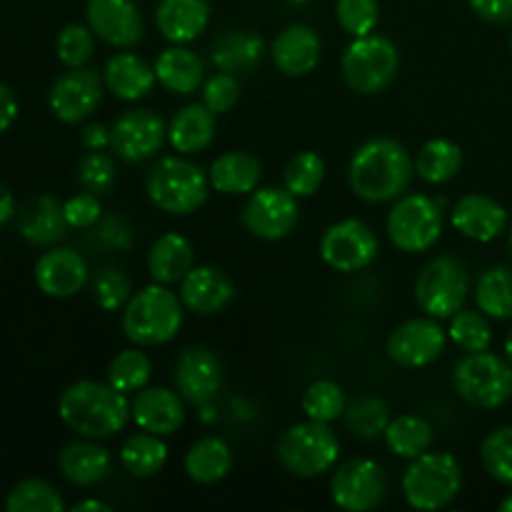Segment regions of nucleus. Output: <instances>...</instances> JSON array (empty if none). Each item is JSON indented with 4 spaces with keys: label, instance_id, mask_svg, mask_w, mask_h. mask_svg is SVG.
Here are the masks:
<instances>
[{
    "label": "nucleus",
    "instance_id": "52",
    "mask_svg": "<svg viewBox=\"0 0 512 512\" xmlns=\"http://www.w3.org/2000/svg\"><path fill=\"white\" fill-rule=\"evenodd\" d=\"M15 120H18V98L10 85L0 83V135L8 133Z\"/></svg>",
    "mask_w": 512,
    "mask_h": 512
},
{
    "label": "nucleus",
    "instance_id": "17",
    "mask_svg": "<svg viewBox=\"0 0 512 512\" xmlns=\"http://www.w3.org/2000/svg\"><path fill=\"white\" fill-rule=\"evenodd\" d=\"M33 278L40 293L55 300H68L90 283V265L78 250L58 245L35 260Z\"/></svg>",
    "mask_w": 512,
    "mask_h": 512
},
{
    "label": "nucleus",
    "instance_id": "18",
    "mask_svg": "<svg viewBox=\"0 0 512 512\" xmlns=\"http://www.w3.org/2000/svg\"><path fill=\"white\" fill-rule=\"evenodd\" d=\"M85 18L95 38L113 48H130L143 38V15L133 0H88Z\"/></svg>",
    "mask_w": 512,
    "mask_h": 512
},
{
    "label": "nucleus",
    "instance_id": "7",
    "mask_svg": "<svg viewBox=\"0 0 512 512\" xmlns=\"http://www.w3.org/2000/svg\"><path fill=\"white\" fill-rule=\"evenodd\" d=\"M453 388L473 408H500L512 395V363L488 350L468 353L455 365Z\"/></svg>",
    "mask_w": 512,
    "mask_h": 512
},
{
    "label": "nucleus",
    "instance_id": "14",
    "mask_svg": "<svg viewBox=\"0 0 512 512\" xmlns=\"http://www.w3.org/2000/svg\"><path fill=\"white\" fill-rule=\"evenodd\" d=\"M168 140V125L153 110H128L110 128V150L125 163L155 158Z\"/></svg>",
    "mask_w": 512,
    "mask_h": 512
},
{
    "label": "nucleus",
    "instance_id": "2",
    "mask_svg": "<svg viewBox=\"0 0 512 512\" xmlns=\"http://www.w3.org/2000/svg\"><path fill=\"white\" fill-rule=\"evenodd\" d=\"M58 415L80 438L103 440L120 433L130 420V400L110 383L78 380L60 393Z\"/></svg>",
    "mask_w": 512,
    "mask_h": 512
},
{
    "label": "nucleus",
    "instance_id": "25",
    "mask_svg": "<svg viewBox=\"0 0 512 512\" xmlns=\"http://www.w3.org/2000/svg\"><path fill=\"white\" fill-rule=\"evenodd\" d=\"M103 85L120 100H143L158 83L153 65L145 63L135 53H115L103 65Z\"/></svg>",
    "mask_w": 512,
    "mask_h": 512
},
{
    "label": "nucleus",
    "instance_id": "48",
    "mask_svg": "<svg viewBox=\"0 0 512 512\" xmlns=\"http://www.w3.org/2000/svg\"><path fill=\"white\" fill-rule=\"evenodd\" d=\"M78 180L88 193H108L115 185V163L103 150H88L78 163Z\"/></svg>",
    "mask_w": 512,
    "mask_h": 512
},
{
    "label": "nucleus",
    "instance_id": "10",
    "mask_svg": "<svg viewBox=\"0 0 512 512\" xmlns=\"http://www.w3.org/2000/svg\"><path fill=\"white\" fill-rule=\"evenodd\" d=\"M390 243L403 253H425L443 235V210L423 193L400 195L388 213Z\"/></svg>",
    "mask_w": 512,
    "mask_h": 512
},
{
    "label": "nucleus",
    "instance_id": "58",
    "mask_svg": "<svg viewBox=\"0 0 512 512\" xmlns=\"http://www.w3.org/2000/svg\"><path fill=\"white\" fill-rule=\"evenodd\" d=\"M510 250H512V233H510Z\"/></svg>",
    "mask_w": 512,
    "mask_h": 512
},
{
    "label": "nucleus",
    "instance_id": "21",
    "mask_svg": "<svg viewBox=\"0 0 512 512\" xmlns=\"http://www.w3.org/2000/svg\"><path fill=\"white\" fill-rule=\"evenodd\" d=\"M180 300L190 313L215 315L235 300V283L228 273L213 265H198L180 280Z\"/></svg>",
    "mask_w": 512,
    "mask_h": 512
},
{
    "label": "nucleus",
    "instance_id": "47",
    "mask_svg": "<svg viewBox=\"0 0 512 512\" xmlns=\"http://www.w3.org/2000/svg\"><path fill=\"white\" fill-rule=\"evenodd\" d=\"M130 293H133V285H130V278L120 268H103L93 278V298L105 313H115V310L125 308Z\"/></svg>",
    "mask_w": 512,
    "mask_h": 512
},
{
    "label": "nucleus",
    "instance_id": "24",
    "mask_svg": "<svg viewBox=\"0 0 512 512\" xmlns=\"http://www.w3.org/2000/svg\"><path fill=\"white\" fill-rule=\"evenodd\" d=\"M210 23L208 0H160L155 25L173 45H188L205 33Z\"/></svg>",
    "mask_w": 512,
    "mask_h": 512
},
{
    "label": "nucleus",
    "instance_id": "12",
    "mask_svg": "<svg viewBox=\"0 0 512 512\" xmlns=\"http://www.w3.org/2000/svg\"><path fill=\"white\" fill-rule=\"evenodd\" d=\"M300 220V205L285 188H255L245 200L240 223L260 240H283Z\"/></svg>",
    "mask_w": 512,
    "mask_h": 512
},
{
    "label": "nucleus",
    "instance_id": "3",
    "mask_svg": "<svg viewBox=\"0 0 512 512\" xmlns=\"http://www.w3.org/2000/svg\"><path fill=\"white\" fill-rule=\"evenodd\" d=\"M183 300L168 285H145L135 295H130L123 308V333L125 338L140 348L165 345L178 335L183 325Z\"/></svg>",
    "mask_w": 512,
    "mask_h": 512
},
{
    "label": "nucleus",
    "instance_id": "11",
    "mask_svg": "<svg viewBox=\"0 0 512 512\" xmlns=\"http://www.w3.org/2000/svg\"><path fill=\"white\" fill-rule=\"evenodd\" d=\"M380 255V240L363 220H338L320 238V258L338 273H358L370 268Z\"/></svg>",
    "mask_w": 512,
    "mask_h": 512
},
{
    "label": "nucleus",
    "instance_id": "41",
    "mask_svg": "<svg viewBox=\"0 0 512 512\" xmlns=\"http://www.w3.org/2000/svg\"><path fill=\"white\" fill-rule=\"evenodd\" d=\"M325 180V160L315 150H303L293 155L283 170V185L295 198H310L320 190Z\"/></svg>",
    "mask_w": 512,
    "mask_h": 512
},
{
    "label": "nucleus",
    "instance_id": "39",
    "mask_svg": "<svg viewBox=\"0 0 512 512\" xmlns=\"http://www.w3.org/2000/svg\"><path fill=\"white\" fill-rule=\"evenodd\" d=\"M5 510L8 512H63L65 503L58 488L45 480L28 478L20 480L5 498Z\"/></svg>",
    "mask_w": 512,
    "mask_h": 512
},
{
    "label": "nucleus",
    "instance_id": "26",
    "mask_svg": "<svg viewBox=\"0 0 512 512\" xmlns=\"http://www.w3.org/2000/svg\"><path fill=\"white\" fill-rule=\"evenodd\" d=\"M110 468H113L110 453L90 438L73 440L58 453L60 475L78 488H90V485L105 480Z\"/></svg>",
    "mask_w": 512,
    "mask_h": 512
},
{
    "label": "nucleus",
    "instance_id": "4",
    "mask_svg": "<svg viewBox=\"0 0 512 512\" xmlns=\"http://www.w3.org/2000/svg\"><path fill=\"white\" fill-rule=\"evenodd\" d=\"M208 190V170L180 153L160 158L145 178L150 203L168 215L195 213L208 200Z\"/></svg>",
    "mask_w": 512,
    "mask_h": 512
},
{
    "label": "nucleus",
    "instance_id": "46",
    "mask_svg": "<svg viewBox=\"0 0 512 512\" xmlns=\"http://www.w3.org/2000/svg\"><path fill=\"white\" fill-rule=\"evenodd\" d=\"M335 18L350 38H363L378 28L380 5L378 0H338Z\"/></svg>",
    "mask_w": 512,
    "mask_h": 512
},
{
    "label": "nucleus",
    "instance_id": "16",
    "mask_svg": "<svg viewBox=\"0 0 512 512\" xmlns=\"http://www.w3.org/2000/svg\"><path fill=\"white\" fill-rule=\"evenodd\" d=\"M448 333L440 328L438 318H410L390 333L388 358L400 368H425L445 353Z\"/></svg>",
    "mask_w": 512,
    "mask_h": 512
},
{
    "label": "nucleus",
    "instance_id": "35",
    "mask_svg": "<svg viewBox=\"0 0 512 512\" xmlns=\"http://www.w3.org/2000/svg\"><path fill=\"white\" fill-rule=\"evenodd\" d=\"M165 463H168V445L160 435L140 430L130 435L120 448V465L133 478H153L165 468Z\"/></svg>",
    "mask_w": 512,
    "mask_h": 512
},
{
    "label": "nucleus",
    "instance_id": "23",
    "mask_svg": "<svg viewBox=\"0 0 512 512\" xmlns=\"http://www.w3.org/2000/svg\"><path fill=\"white\" fill-rule=\"evenodd\" d=\"M270 55L280 73L288 78H303L313 73L315 65L320 63V38L310 25L293 23L283 33H278Z\"/></svg>",
    "mask_w": 512,
    "mask_h": 512
},
{
    "label": "nucleus",
    "instance_id": "59",
    "mask_svg": "<svg viewBox=\"0 0 512 512\" xmlns=\"http://www.w3.org/2000/svg\"><path fill=\"white\" fill-rule=\"evenodd\" d=\"M510 50H512V35H510Z\"/></svg>",
    "mask_w": 512,
    "mask_h": 512
},
{
    "label": "nucleus",
    "instance_id": "44",
    "mask_svg": "<svg viewBox=\"0 0 512 512\" xmlns=\"http://www.w3.org/2000/svg\"><path fill=\"white\" fill-rule=\"evenodd\" d=\"M95 50V33L88 25L70 23L65 25L55 40V53L65 68H83L93 58Z\"/></svg>",
    "mask_w": 512,
    "mask_h": 512
},
{
    "label": "nucleus",
    "instance_id": "36",
    "mask_svg": "<svg viewBox=\"0 0 512 512\" xmlns=\"http://www.w3.org/2000/svg\"><path fill=\"white\" fill-rule=\"evenodd\" d=\"M383 440L395 458L413 460L428 453L433 445V425L420 415H400V418L390 420Z\"/></svg>",
    "mask_w": 512,
    "mask_h": 512
},
{
    "label": "nucleus",
    "instance_id": "45",
    "mask_svg": "<svg viewBox=\"0 0 512 512\" xmlns=\"http://www.w3.org/2000/svg\"><path fill=\"white\" fill-rule=\"evenodd\" d=\"M480 458L490 478L512 488V428L493 430L483 440Z\"/></svg>",
    "mask_w": 512,
    "mask_h": 512
},
{
    "label": "nucleus",
    "instance_id": "34",
    "mask_svg": "<svg viewBox=\"0 0 512 512\" xmlns=\"http://www.w3.org/2000/svg\"><path fill=\"white\" fill-rule=\"evenodd\" d=\"M460 168H463V150L448 138L428 140L415 158V173L428 185L448 183L460 173Z\"/></svg>",
    "mask_w": 512,
    "mask_h": 512
},
{
    "label": "nucleus",
    "instance_id": "31",
    "mask_svg": "<svg viewBox=\"0 0 512 512\" xmlns=\"http://www.w3.org/2000/svg\"><path fill=\"white\" fill-rule=\"evenodd\" d=\"M195 263V250L185 235L165 233L150 245L148 273L153 283L175 285L190 273Z\"/></svg>",
    "mask_w": 512,
    "mask_h": 512
},
{
    "label": "nucleus",
    "instance_id": "13",
    "mask_svg": "<svg viewBox=\"0 0 512 512\" xmlns=\"http://www.w3.org/2000/svg\"><path fill=\"white\" fill-rule=\"evenodd\" d=\"M388 480L383 468L370 458H353L338 465L330 480V498L340 510L368 512L385 498Z\"/></svg>",
    "mask_w": 512,
    "mask_h": 512
},
{
    "label": "nucleus",
    "instance_id": "55",
    "mask_svg": "<svg viewBox=\"0 0 512 512\" xmlns=\"http://www.w3.org/2000/svg\"><path fill=\"white\" fill-rule=\"evenodd\" d=\"M85 510H95V512H110L108 503H103V500H83V503H75L73 505V512H85Z\"/></svg>",
    "mask_w": 512,
    "mask_h": 512
},
{
    "label": "nucleus",
    "instance_id": "51",
    "mask_svg": "<svg viewBox=\"0 0 512 512\" xmlns=\"http://www.w3.org/2000/svg\"><path fill=\"white\" fill-rule=\"evenodd\" d=\"M473 13L488 23H510L512 20V0H468Z\"/></svg>",
    "mask_w": 512,
    "mask_h": 512
},
{
    "label": "nucleus",
    "instance_id": "42",
    "mask_svg": "<svg viewBox=\"0 0 512 512\" xmlns=\"http://www.w3.org/2000/svg\"><path fill=\"white\" fill-rule=\"evenodd\" d=\"M305 418L318 420V423H333V420L343 418L348 400H345L343 388L333 380H315L305 388L303 400H300Z\"/></svg>",
    "mask_w": 512,
    "mask_h": 512
},
{
    "label": "nucleus",
    "instance_id": "32",
    "mask_svg": "<svg viewBox=\"0 0 512 512\" xmlns=\"http://www.w3.org/2000/svg\"><path fill=\"white\" fill-rule=\"evenodd\" d=\"M265 43L253 30H228L210 50V60L223 73H250L263 60Z\"/></svg>",
    "mask_w": 512,
    "mask_h": 512
},
{
    "label": "nucleus",
    "instance_id": "49",
    "mask_svg": "<svg viewBox=\"0 0 512 512\" xmlns=\"http://www.w3.org/2000/svg\"><path fill=\"white\" fill-rule=\"evenodd\" d=\"M240 98V85L233 73H215L203 83V105L215 115H223L235 108Z\"/></svg>",
    "mask_w": 512,
    "mask_h": 512
},
{
    "label": "nucleus",
    "instance_id": "30",
    "mask_svg": "<svg viewBox=\"0 0 512 512\" xmlns=\"http://www.w3.org/2000/svg\"><path fill=\"white\" fill-rule=\"evenodd\" d=\"M215 118L213 110L203 103H190L180 108L168 123V143L175 153L193 155L208 148L215 138Z\"/></svg>",
    "mask_w": 512,
    "mask_h": 512
},
{
    "label": "nucleus",
    "instance_id": "8",
    "mask_svg": "<svg viewBox=\"0 0 512 512\" xmlns=\"http://www.w3.org/2000/svg\"><path fill=\"white\" fill-rule=\"evenodd\" d=\"M343 78L355 93L375 95L383 93L395 80L400 68V53L393 40L383 35H363L353 38V43L343 53Z\"/></svg>",
    "mask_w": 512,
    "mask_h": 512
},
{
    "label": "nucleus",
    "instance_id": "28",
    "mask_svg": "<svg viewBox=\"0 0 512 512\" xmlns=\"http://www.w3.org/2000/svg\"><path fill=\"white\" fill-rule=\"evenodd\" d=\"M65 230H68V220L63 215V203L53 195H38L20 210V235L30 245L48 248V245L60 243L65 238Z\"/></svg>",
    "mask_w": 512,
    "mask_h": 512
},
{
    "label": "nucleus",
    "instance_id": "5",
    "mask_svg": "<svg viewBox=\"0 0 512 512\" xmlns=\"http://www.w3.org/2000/svg\"><path fill=\"white\" fill-rule=\"evenodd\" d=\"M463 470L450 453H423L403 475L405 503L413 510H443L458 498Z\"/></svg>",
    "mask_w": 512,
    "mask_h": 512
},
{
    "label": "nucleus",
    "instance_id": "20",
    "mask_svg": "<svg viewBox=\"0 0 512 512\" xmlns=\"http://www.w3.org/2000/svg\"><path fill=\"white\" fill-rule=\"evenodd\" d=\"M130 418L138 425V430L168 438V435L178 433L183 428L185 400L178 390L148 388L145 385L130 400Z\"/></svg>",
    "mask_w": 512,
    "mask_h": 512
},
{
    "label": "nucleus",
    "instance_id": "6",
    "mask_svg": "<svg viewBox=\"0 0 512 512\" xmlns=\"http://www.w3.org/2000/svg\"><path fill=\"white\" fill-rule=\"evenodd\" d=\"M275 453L288 473L298 478H318L338 463L340 440L330 430V423L305 420L280 435Z\"/></svg>",
    "mask_w": 512,
    "mask_h": 512
},
{
    "label": "nucleus",
    "instance_id": "1",
    "mask_svg": "<svg viewBox=\"0 0 512 512\" xmlns=\"http://www.w3.org/2000/svg\"><path fill=\"white\" fill-rule=\"evenodd\" d=\"M415 173V160L408 148L393 138H373L360 145L348 165L353 193L365 203L398 200L408 190Z\"/></svg>",
    "mask_w": 512,
    "mask_h": 512
},
{
    "label": "nucleus",
    "instance_id": "50",
    "mask_svg": "<svg viewBox=\"0 0 512 512\" xmlns=\"http://www.w3.org/2000/svg\"><path fill=\"white\" fill-rule=\"evenodd\" d=\"M63 215L68 220V228L75 230H85V228H93L95 223L100 220L103 215V205H100L98 195L95 193H78L73 198H68L63 203Z\"/></svg>",
    "mask_w": 512,
    "mask_h": 512
},
{
    "label": "nucleus",
    "instance_id": "22",
    "mask_svg": "<svg viewBox=\"0 0 512 512\" xmlns=\"http://www.w3.org/2000/svg\"><path fill=\"white\" fill-rule=\"evenodd\" d=\"M450 223L460 235L478 243H490L498 238L508 225V213L498 200L488 198V195L470 193L455 203L453 213H450Z\"/></svg>",
    "mask_w": 512,
    "mask_h": 512
},
{
    "label": "nucleus",
    "instance_id": "29",
    "mask_svg": "<svg viewBox=\"0 0 512 512\" xmlns=\"http://www.w3.org/2000/svg\"><path fill=\"white\" fill-rule=\"evenodd\" d=\"M155 78L173 95H193L203 85L205 65L195 50L185 45H170L155 60Z\"/></svg>",
    "mask_w": 512,
    "mask_h": 512
},
{
    "label": "nucleus",
    "instance_id": "38",
    "mask_svg": "<svg viewBox=\"0 0 512 512\" xmlns=\"http://www.w3.org/2000/svg\"><path fill=\"white\" fill-rule=\"evenodd\" d=\"M345 425L350 433L360 440H378L383 438L385 428L393 418H390V408L385 405L383 398L378 395H363V398L353 400L343 413Z\"/></svg>",
    "mask_w": 512,
    "mask_h": 512
},
{
    "label": "nucleus",
    "instance_id": "37",
    "mask_svg": "<svg viewBox=\"0 0 512 512\" xmlns=\"http://www.w3.org/2000/svg\"><path fill=\"white\" fill-rule=\"evenodd\" d=\"M475 303L480 313L495 320L512 318V270L505 265L488 268L475 285Z\"/></svg>",
    "mask_w": 512,
    "mask_h": 512
},
{
    "label": "nucleus",
    "instance_id": "33",
    "mask_svg": "<svg viewBox=\"0 0 512 512\" xmlns=\"http://www.w3.org/2000/svg\"><path fill=\"white\" fill-rule=\"evenodd\" d=\"M233 470V450L220 438H203L185 453V473L193 483L215 485Z\"/></svg>",
    "mask_w": 512,
    "mask_h": 512
},
{
    "label": "nucleus",
    "instance_id": "27",
    "mask_svg": "<svg viewBox=\"0 0 512 512\" xmlns=\"http://www.w3.org/2000/svg\"><path fill=\"white\" fill-rule=\"evenodd\" d=\"M210 188L223 195H250L260 185L263 165L253 153L245 150H228L218 155L208 168Z\"/></svg>",
    "mask_w": 512,
    "mask_h": 512
},
{
    "label": "nucleus",
    "instance_id": "9",
    "mask_svg": "<svg viewBox=\"0 0 512 512\" xmlns=\"http://www.w3.org/2000/svg\"><path fill=\"white\" fill-rule=\"evenodd\" d=\"M470 293V273L463 260L453 255L433 258L415 280V300L430 318L450 320L463 310Z\"/></svg>",
    "mask_w": 512,
    "mask_h": 512
},
{
    "label": "nucleus",
    "instance_id": "53",
    "mask_svg": "<svg viewBox=\"0 0 512 512\" xmlns=\"http://www.w3.org/2000/svg\"><path fill=\"white\" fill-rule=\"evenodd\" d=\"M80 145L85 150H108L110 148V128L103 123H90L80 130Z\"/></svg>",
    "mask_w": 512,
    "mask_h": 512
},
{
    "label": "nucleus",
    "instance_id": "15",
    "mask_svg": "<svg viewBox=\"0 0 512 512\" xmlns=\"http://www.w3.org/2000/svg\"><path fill=\"white\" fill-rule=\"evenodd\" d=\"M103 75L90 68H68L58 75L48 90V105L55 118L65 125H78L95 113L103 100Z\"/></svg>",
    "mask_w": 512,
    "mask_h": 512
},
{
    "label": "nucleus",
    "instance_id": "54",
    "mask_svg": "<svg viewBox=\"0 0 512 512\" xmlns=\"http://www.w3.org/2000/svg\"><path fill=\"white\" fill-rule=\"evenodd\" d=\"M15 213H18V208H15L13 193H10L8 185L0 183V228H5L15 218Z\"/></svg>",
    "mask_w": 512,
    "mask_h": 512
},
{
    "label": "nucleus",
    "instance_id": "57",
    "mask_svg": "<svg viewBox=\"0 0 512 512\" xmlns=\"http://www.w3.org/2000/svg\"><path fill=\"white\" fill-rule=\"evenodd\" d=\"M500 510H503V512H512V493L508 495V498L503 500V503H500Z\"/></svg>",
    "mask_w": 512,
    "mask_h": 512
},
{
    "label": "nucleus",
    "instance_id": "56",
    "mask_svg": "<svg viewBox=\"0 0 512 512\" xmlns=\"http://www.w3.org/2000/svg\"><path fill=\"white\" fill-rule=\"evenodd\" d=\"M505 355H508V360L512 363V330L508 333V338H505Z\"/></svg>",
    "mask_w": 512,
    "mask_h": 512
},
{
    "label": "nucleus",
    "instance_id": "19",
    "mask_svg": "<svg viewBox=\"0 0 512 512\" xmlns=\"http://www.w3.org/2000/svg\"><path fill=\"white\" fill-rule=\"evenodd\" d=\"M175 390L190 405H208L223 385V365L208 348H188L175 363Z\"/></svg>",
    "mask_w": 512,
    "mask_h": 512
},
{
    "label": "nucleus",
    "instance_id": "43",
    "mask_svg": "<svg viewBox=\"0 0 512 512\" xmlns=\"http://www.w3.org/2000/svg\"><path fill=\"white\" fill-rule=\"evenodd\" d=\"M448 338L465 353H483L493 343V328L488 323V315L480 310H458L450 318Z\"/></svg>",
    "mask_w": 512,
    "mask_h": 512
},
{
    "label": "nucleus",
    "instance_id": "40",
    "mask_svg": "<svg viewBox=\"0 0 512 512\" xmlns=\"http://www.w3.org/2000/svg\"><path fill=\"white\" fill-rule=\"evenodd\" d=\"M150 373H153L150 358L140 350V345H135V348L120 350V353L110 360L108 383L125 395L138 393V390H143L145 385H148Z\"/></svg>",
    "mask_w": 512,
    "mask_h": 512
}]
</instances>
